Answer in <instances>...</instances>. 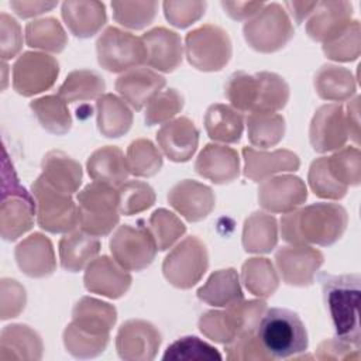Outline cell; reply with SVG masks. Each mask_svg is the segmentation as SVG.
Here are the masks:
<instances>
[{"instance_id":"cell-1","label":"cell","mask_w":361,"mask_h":361,"mask_svg":"<svg viewBox=\"0 0 361 361\" xmlns=\"http://www.w3.org/2000/svg\"><path fill=\"white\" fill-rule=\"evenodd\" d=\"M347 223L348 216L343 206L314 203L285 213L281 219V234L292 245H331L343 235Z\"/></svg>"},{"instance_id":"cell-2","label":"cell","mask_w":361,"mask_h":361,"mask_svg":"<svg viewBox=\"0 0 361 361\" xmlns=\"http://www.w3.org/2000/svg\"><path fill=\"white\" fill-rule=\"evenodd\" d=\"M224 94L238 111L276 113L289 100V86L283 78L272 72L248 75L238 71L228 78Z\"/></svg>"},{"instance_id":"cell-3","label":"cell","mask_w":361,"mask_h":361,"mask_svg":"<svg viewBox=\"0 0 361 361\" xmlns=\"http://www.w3.org/2000/svg\"><path fill=\"white\" fill-rule=\"evenodd\" d=\"M326 307L330 313L336 337L354 347H361L360 330V275H319Z\"/></svg>"},{"instance_id":"cell-4","label":"cell","mask_w":361,"mask_h":361,"mask_svg":"<svg viewBox=\"0 0 361 361\" xmlns=\"http://www.w3.org/2000/svg\"><path fill=\"white\" fill-rule=\"evenodd\" d=\"M257 336L272 360L296 357L309 345L303 322L295 312L283 307H271L264 312Z\"/></svg>"},{"instance_id":"cell-5","label":"cell","mask_w":361,"mask_h":361,"mask_svg":"<svg viewBox=\"0 0 361 361\" xmlns=\"http://www.w3.org/2000/svg\"><path fill=\"white\" fill-rule=\"evenodd\" d=\"M78 226L94 235H107L120 220L118 189L102 182H92L78 193Z\"/></svg>"},{"instance_id":"cell-6","label":"cell","mask_w":361,"mask_h":361,"mask_svg":"<svg viewBox=\"0 0 361 361\" xmlns=\"http://www.w3.org/2000/svg\"><path fill=\"white\" fill-rule=\"evenodd\" d=\"M267 310L264 300H241L226 310H210L199 319V330L210 340L221 344L230 343L243 331L257 330Z\"/></svg>"},{"instance_id":"cell-7","label":"cell","mask_w":361,"mask_h":361,"mask_svg":"<svg viewBox=\"0 0 361 361\" xmlns=\"http://www.w3.org/2000/svg\"><path fill=\"white\" fill-rule=\"evenodd\" d=\"M38 226L52 234L71 233L78 227V206L71 195L47 183L39 175L31 185Z\"/></svg>"},{"instance_id":"cell-8","label":"cell","mask_w":361,"mask_h":361,"mask_svg":"<svg viewBox=\"0 0 361 361\" xmlns=\"http://www.w3.org/2000/svg\"><path fill=\"white\" fill-rule=\"evenodd\" d=\"M99 65L113 73L140 68L147 62V49L140 37L117 27H107L96 41Z\"/></svg>"},{"instance_id":"cell-9","label":"cell","mask_w":361,"mask_h":361,"mask_svg":"<svg viewBox=\"0 0 361 361\" xmlns=\"http://www.w3.org/2000/svg\"><path fill=\"white\" fill-rule=\"evenodd\" d=\"M185 51L193 68L203 72H217L231 58V41L223 28L204 24L186 34Z\"/></svg>"},{"instance_id":"cell-10","label":"cell","mask_w":361,"mask_h":361,"mask_svg":"<svg viewBox=\"0 0 361 361\" xmlns=\"http://www.w3.org/2000/svg\"><path fill=\"white\" fill-rule=\"evenodd\" d=\"M243 32L247 44L264 54L283 48L295 34L288 14L276 3L264 6L244 24Z\"/></svg>"},{"instance_id":"cell-11","label":"cell","mask_w":361,"mask_h":361,"mask_svg":"<svg viewBox=\"0 0 361 361\" xmlns=\"http://www.w3.org/2000/svg\"><path fill=\"white\" fill-rule=\"evenodd\" d=\"M209 267L206 245L195 235L186 237L164 259L165 279L179 289L196 285Z\"/></svg>"},{"instance_id":"cell-12","label":"cell","mask_w":361,"mask_h":361,"mask_svg":"<svg viewBox=\"0 0 361 361\" xmlns=\"http://www.w3.org/2000/svg\"><path fill=\"white\" fill-rule=\"evenodd\" d=\"M110 251L114 261L127 271H142L149 267L158 247L147 224L133 227L118 226L110 238Z\"/></svg>"},{"instance_id":"cell-13","label":"cell","mask_w":361,"mask_h":361,"mask_svg":"<svg viewBox=\"0 0 361 361\" xmlns=\"http://www.w3.org/2000/svg\"><path fill=\"white\" fill-rule=\"evenodd\" d=\"M59 73L58 61L42 52H24L13 65V87L25 97L49 89Z\"/></svg>"},{"instance_id":"cell-14","label":"cell","mask_w":361,"mask_h":361,"mask_svg":"<svg viewBox=\"0 0 361 361\" xmlns=\"http://www.w3.org/2000/svg\"><path fill=\"white\" fill-rule=\"evenodd\" d=\"M309 140L316 152L324 154L344 147L348 140L345 111L338 103L320 106L309 127Z\"/></svg>"},{"instance_id":"cell-15","label":"cell","mask_w":361,"mask_h":361,"mask_svg":"<svg viewBox=\"0 0 361 361\" xmlns=\"http://www.w3.org/2000/svg\"><path fill=\"white\" fill-rule=\"evenodd\" d=\"M323 259L324 257L319 250L306 244L282 247L275 254V262L283 282L293 286L312 285Z\"/></svg>"},{"instance_id":"cell-16","label":"cell","mask_w":361,"mask_h":361,"mask_svg":"<svg viewBox=\"0 0 361 361\" xmlns=\"http://www.w3.org/2000/svg\"><path fill=\"white\" fill-rule=\"evenodd\" d=\"M161 344V334L145 320H128L121 324L116 337L120 358L127 361H148L155 358Z\"/></svg>"},{"instance_id":"cell-17","label":"cell","mask_w":361,"mask_h":361,"mask_svg":"<svg viewBox=\"0 0 361 361\" xmlns=\"http://www.w3.org/2000/svg\"><path fill=\"white\" fill-rule=\"evenodd\" d=\"M306 197L307 190L303 180L292 175L269 178L258 188V202L271 213H289L299 207Z\"/></svg>"},{"instance_id":"cell-18","label":"cell","mask_w":361,"mask_h":361,"mask_svg":"<svg viewBox=\"0 0 361 361\" xmlns=\"http://www.w3.org/2000/svg\"><path fill=\"white\" fill-rule=\"evenodd\" d=\"M85 288L110 299H117L126 295L131 285V275L107 255L93 259L83 276Z\"/></svg>"},{"instance_id":"cell-19","label":"cell","mask_w":361,"mask_h":361,"mask_svg":"<svg viewBox=\"0 0 361 361\" xmlns=\"http://www.w3.org/2000/svg\"><path fill=\"white\" fill-rule=\"evenodd\" d=\"M158 147L173 162L189 161L199 145V130L188 117H178L162 124L157 131Z\"/></svg>"},{"instance_id":"cell-20","label":"cell","mask_w":361,"mask_h":361,"mask_svg":"<svg viewBox=\"0 0 361 361\" xmlns=\"http://www.w3.org/2000/svg\"><path fill=\"white\" fill-rule=\"evenodd\" d=\"M169 204L188 221L206 219L216 204L213 190L196 180L185 179L178 182L168 192Z\"/></svg>"},{"instance_id":"cell-21","label":"cell","mask_w":361,"mask_h":361,"mask_svg":"<svg viewBox=\"0 0 361 361\" xmlns=\"http://www.w3.org/2000/svg\"><path fill=\"white\" fill-rule=\"evenodd\" d=\"M166 80L149 68H134L121 73L116 80V90L134 110H141L158 94Z\"/></svg>"},{"instance_id":"cell-22","label":"cell","mask_w":361,"mask_h":361,"mask_svg":"<svg viewBox=\"0 0 361 361\" xmlns=\"http://www.w3.org/2000/svg\"><path fill=\"white\" fill-rule=\"evenodd\" d=\"M147 49L145 65L161 72L175 71L183 58L180 37L168 28L157 27L141 37Z\"/></svg>"},{"instance_id":"cell-23","label":"cell","mask_w":361,"mask_h":361,"mask_svg":"<svg viewBox=\"0 0 361 361\" xmlns=\"http://www.w3.org/2000/svg\"><path fill=\"white\" fill-rule=\"evenodd\" d=\"M195 171L216 185L230 183L240 173L238 154L226 145L207 144L196 158Z\"/></svg>"},{"instance_id":"cell-24","label":"cell","mask_w":361,"mask_h":361,"mask_svg":"<svg viewBox=\"0 0 361 361\" xmlns=\"http://www.w3.org/2000/svg\"><path fill=\"white\" fill-rule=\"evenodd\" d=\"M351 14L353 6L348 1H317L306 32L312 39L324 44L348 27Z\"/></svg>"},{"instance_id":"cell-25","label":"cell","mask_w":361,"mask_h":361,"mask_svg":"<svg viewBox=\"0 0 361 361\" xmlns=\"http://www.w3.org/2000/svg\"><path fill=\"white\" fill-rule=\"evenodd\" d=\"M18 268L31 278L51 275L55 268V255L51 241L41 233H34L23 240L14 251Z\"/></svg>"},{"instance_id":"cell-26","label":"cell","mask_w":361,"mask_h":361,"mask_svg":"<svg viewBox=\"0 0 361 361\" xmlns=\"http://www.w3.org/2000/svg\"><path fill=\"white\" fill-rule=\"evenodd\" d=\"M243 158L245 162L244 175L254 182H261L282 171H298L300 166L298 155L288 149L265 152L245 147L243 148Z\"/></svg>"},{"instance_id":"cell-27","label":"cell","mask_w":361,"mask_h":361,"mask_svg":"<svg viewBox=\"0 0 361 361\" xmlns=\"http://www.w3.org/2000/svg\"><path fill=\"white\" fill-rule=\"evenodd\" d=\"M35 214V200L30 193L8 195L3 197L0 207L1 237L7 241L17 240L32 227Z\"/></svg>"},{"instance_id":"cell-28","label":"cell","mask_w":361,"mask_h":361,"mask_svg":"<svg viewBox=\"0 0 361 361\" xmlns=\"http://www.w3.org/2000/svg\"><path fill=\"white\" fill-rule=\"evenodd\" d=\"M86 169L94 182L107 183L114 188L121 186L130 175L127 158L121 149L114 145H106L96 149L89 157Z\"/></svg>"},{"instance_id":"cell-29","label":"cell","mask_w":361,"mask_h":361,"mask_svg":"<svg viewBox=\"0 0 361 361\" xmlns=\"http://www.w3.org/2000/svg\"><path fill=\"white\" fill-rule=\"evenodd\" d=\"M117 320V312L114 306L93 299L82 298L72 310V324L79 330L90 333L93 336L110 337V330Z\"/></svg>"},{"instance_id":"cell-30","label":"cell","mask_w":361,"mask_h":361,"mask_svg":"<svg viewBox=\"0 0 361 361\" xmlns=\"http://www.w3.org/2000/svg\"><path fill=\"white\" fill-rule=\"evenodd\" d=\"M42 179L59 192L72 195L82 183V166L62 151H49L42 158Z\"/></svg>"},{"instance_id":"cell-31","label":"cell","mask_w":361,"mask_h":361,"mask_svg":"<svg viewBox=\"0 0 361 361\" xmlns=\"http://www.w3.org/2000/svg\"><path fill=\"white\" fill-rule=\"evenodd\" d=\"M41 337L25 324H10L1 330L0 360H39Z\"/></svg>"},{"instance_id":"cell-32","label":"cell","mask_w":361,"mask_h":361,"mask_svg":"<svg viewBox=\"0 0 361 361\" xmlns=\"http://www.w3.org/2000/svg\"><path fill=\"white\" fill-rule=\"evenodd\" d=\"M62 18L75 37H93L106 24L104 4L100 1H65Z\"/></svg>"},{"instance_id":"cell-33","label":"cell","mask_w":361,"mask_h":361,"mask_svg":"<svg viewBox=\"0 0 361 361\" xmlns=\"http://www.w3.org/2000/svg\"><path fill=\"white\" fill-rule=\"evenodd\" d=\"M100 251V241L82 230L66 233L59 241L61 267L69 272H79L89 265Z\"/></svg>"},{"instance_id":"cell-34","label":"cell","mask_w":361,"mask_h":361,"mask_svg":"<svg viewBox=\"0 0 361 361\" xmlns=\"http://www.w3.org/2000/svg\"><path fill=\"white\" fill-rule=\"evenodd\" d=\"M204 128L209 138L226 144L238 142L244 131L241 111L227 104H212L204 114Z\"/></svg>"},{"instance_id":"cell-35","label":"cell","mask_w":361,"mask_h":361,"mask_svg":"<svg viewBox=\"0 0 361 361\" xmlns=\"http://www.w3.org/2000/svg\"><path fill=\"white\" fill-rule=\"evenodd\" d=\"M196 295L202 302L220 307H227L244 300L237 271L233 268L213 272L207 282L197 289Z\"/></svg>"},{"instance_id":"cell-36","label":"cell","mask_w":361,"mask_h":361,"mask_svg":"<svg viewBox=\"0 0 361 361\" xmlns=\"http://www.w3.org/2000/svg\"><path fill=\"white\" fill-rule=\"evenodd\" d=\"M97 128L107 138L124 135L133 124V113L127 104L114 94H103L97 99Z\"/></svg>"},{"instance_id":"cell-37","label":"cell","mask_w":361,"mask_h":361,"mask_svg":"<svg viewBox=\"0 0 361 361\" xmlns=\"http://www.w3.org/2000/svg\"><path fill=\"white\" fill-rule=\"evenodd\" d=\"M314 89L323 100L344 102L355 93V80L348 69L327 63L316 72Z\"/></svg>"},{"instance_id":"cell-38","label":"cell","mask_w":361,"mask_h":361,"mask_svg":"<svg viewBox=\"0 0 361 361\" xmlns=\"http://www.w3.org/2000/svg\"><path fill=\"white\" fill-rule=\"evenodd\" d=\"M278 243L276 220L271 214L257 212L244 223L243 247L247 252H269Z\"/></svg>"},{"instance_id":"cell-39","label":"cell","mask_w":361,"mask_h":361,"mask_svg":"<svg viewBox=\"0 0 361 361\" xmlns=\"http://www.w3.org/2000/svg\"><path fill=\"white\" fill-rule=\"evenodd\" d=\"M106 89L104 79L94 71H72L58 89V96L66 103L99 99Z\"/></svg>"},{"instance_id":"cell-40","label":"cell","mask_w":361,"mask_h":361,"mask_svg":"<svg viewBox=\"0 0 361 361\" xmlns=\"http://www.w3.org/2000/svg\"><path fill=\"white\" fill-rule=\"evenodd\" d=\"M38 123L48 133L62 135L72 127V117L68 110L66 102L56 96H44L30 103Z\"/></svg>"},{"instance_id":"cell-41","label":"cell","mask_w":361,"mask_h":361,"mask_svg":"<svg viewBox=\"0 0 361 361\" xmlns=\"http://www.w3.org/2000/svg\"><path fill=\"white\" fill-rule=\"evenodd\" d=\"M248 140L259 148L276 145L285 134V118L276 113H250L245 118Z\"/></svg>"},{"instance_id":"cell-42","label":"cell","mask_w":361,"mask_h":361,"mask_svg":"<svg viewBox=\"0 0 361 361\" xmlns=\"http://www.w3.org/2000/svg\"><path fill=\"white\" fill-rule=\"evenodd\" d=\"M243 282L245 288L258 298L271 296L278 285L279 279L272 262L267 258H250L243 264Z\"/></svg>"},{"instance_id":"cell-43","label":"cell","mask_w":361,"mask_h":361,"mask_svg":"<svg viewBox=\"0 0 361 361\" xmlns=\"http://www.w3.org/2000/svg\"><path fill=\"white\" fill-rule=\"evenodd\" d=\"M25 41L31 48H39L49 52H61L66 42V34L56 18L34 20L25 27Z\"/></svg>"},{"instance_id":"cell-44","label":"cell","mask_w":361,"mask_h":361,"mask_svg":"<svg viewBox=\"0 0 361 361\" xmlns=\"http://www.w3.org/2000/svg\"><path fill=\"white\" fill-rule=\"evenodd\" d=\"M221 354L209 343L196 336H185L173 341L165 350L164 361H220Z\"/></svg>"},{"instance_id":"cell-45","label":"cell","mask_w":361,"mask_h":361,"mask_svg":"<svg viewBox=\"0 0 361 361\" xmlns=\"http://www.w3.org/2000/svg\"><path fill=\"white\" fill-rule=\"evenodd\" d=\"M127 164L130 173L135 176H152L162 166V155L158 148L145 138L133 141L127 148Z\"/></svg>"},{"instance_id":"cell-46","label":"cell","mask_w":361,"mask_h":361,"mask_svg":"<svg viewBox=\"0 0 361 361\" xmlns=\"http://www.w3.org/2000/svg\"><path fill=\"white\" fill-rule=\"evenodd\" d=\"M113 18L130 30H141L152 23L157 14V1H111Z\"/></svg>"},{"instance_id":"cell-47","label":"cell","mask_w":361,"mask_h":361,"mask_svg":"<svg viewBox=\"0 0 361 361\" xmlns=\"http://www.w3.org/2000/svg\"><path fill=\"white\" fill-rule=\"evenodd\" d=\"M307 180L313 193L323 199H343L348 189V186L340 183L330 172L327 157H320L310 164Z\"/></svg>"},{"instance_id":"cell-48","label":"cell","mask_w":361,"mask_h":361,"mask_svg":"<svg viewBox=\"0 0 361 361\" xmlns=\"http://www.w3.org/2000/svg\"><path fill=\"white\" fill-rule=\"evenodd\" d=\"M107 336H93L83 330H79L69 323L63 331V344L69 354L76 358H93L102 354L107 344Z\"/></svg>"},{"instance_id":"cell-49","label":"cell","mask_w":361,"mask_h":361,"mask_svg":"<svg viewBox=\"0 0 361 361\" xmlns=\"http://www.w3.org/2000/svg\"><path fill=\"white\" fill-rule=\"evenodd\" d=\"M148 230L152 234L159 251L168 250L186 231L185 224L165 209L155 210L148 220Z\"/></svg>"},{"instance_id":"cell-50","label":"cell","mask_w":361,"mask_h":361,"mask_svg":"<svg viewBox=\"0 0 361 361\" xmlns=\"http://www.w3.org/2000/svg\"><path fill=\"white\" fill-rule=\"evenodd\" d=\"M155 202L154 189L141 180H128L118 186L120 214L133 216L149 209Z\"/></svg>"},{"instance_id":"cell-51","label":"cell","mask_w":361,"mask_h":361,"mask_svg":"<svg viewBox=\"0 0 361 361\" xmlns=\"http://www.w3.org/2000/svg\"><path fill=\"white\" fill-rule=\"evenodd\" d=\"M360 149L357 147L340 148L331 157H327V164L333 176L345 186H357L361 182Z\"/></svg>"},{"instance_id":"cell-52","label":"cell","mask_w":361,"mask_h":361,"mask_svg":"<svg viewBox=\"0 0 361 361\" xmlns=\"http://www.w3.org/2000/svg\"><path fill=\"white\" fill-rule=\"evenodd\" d=\"M183 107V97L176 89L161 90L147 104L145 109V124L155 126L164 124L172 120Z\"/></svg>"},{"instance_id":"cell-53","label":"cell","mask_w":361,"mask_h":361,"mask_svg":"<svg viewBox=\"0 0 361 361\" xmlns=\"http://www.w3.org/2000/svg\"><path fill=\"white\" fill-rule=\"evenodd\" d=\"M327 58L341 62L354 61L360 55V23L351 21L348 27L334 38L323 44Z\"/></svg>"},{"instance_id":"cell-54","label":"cell","mask_w":361,"mask_h":361,"mask_svg":"<svg viewBox=\"0 0 361 361\" xmlns=\"http://www.w3.org/2000/svg\"><path fill=\"white\" fill-rule=\"evenodd\" d=\"M224 345L227 360H272V357L262 347L257 336V330L243 331Z\"/></svg>"},{"instance_id":"cell-55","label":"cell","mask_w":361,"mask_h":361,"mask_svg":"<svg viewBox=\"0 0 361 361\" xmlns=\"http://www.w3.org/2000/svg\"><path fill=\"white\" fill-rule=\"evenodd\" d=\"M206 10V1H165L164 11L166 20L178 27L185 28L199 20Z\"/></svg>"},{"instance_id":"cell-56","label":"cell","mask_w":361,"mask_h":361,"mask_svg":"<svg viewBox=\"0 0 361 361\" xmlns=\"http://www.w3.org/2000/svg\"><path fill=\"white\" fill-rule=\"evenodd\" d=\"M0 27H1V47L0 55L1 59L14 58L23 47V35L18 23L6 13L0 14Z\"/></svg>"},{"instance_id":"cell-57","label":"cell","mask_w":361,"mask_h":361,"mask_svg":"<svg viewBox=\"0 0 361 361\" xmlns=\"http://www.w3.org/2000/svg\"><path fill=\"white\" fill-rule=\"evenodd\" d=\"M319 360H360V348L337 337L324 340L316 351Z\"/></svg>"},{"instance_id":"cell-58","label":"cell","mask_w":361,"mask_h":361,"mask_svg":"<svg viewBox=\"0 0 361 361\" xmlns=\"http://www.w3.org/2000/svg\"><path fill=\"white\" fill-rule=\"evenodd\" d=\"M11 295L1 290V319L17 317L25 306V289L14 279H7Z\"/></svg>"},{"instance_id":"cell-59","label":"cell","mask_w":361,"mask_h":361,"mask_svg":"<svg viewBox=\"0 0 361 361\" xmlns=\"http://www.w3.org/2000/svg\"><path fill=\"white\" fill-rule=\"evenodd\" d=\"M264 6L262 1H221V7L233 20H244L255 16Z\"/></svg>"},{"instance_id":"cell-60","label":"cell","mask_w":361,"mask_h":361,"mask_svg":"<svg viewBox=\"0 0 361 361\" xmlns=\"http://www.w3.org/2000/svg\"><path fill=\"white\" fill-rule=\"evenodd\" d=\"M58 3L52 1H10V7L21 17V18H28L34 17L38 14H42L48 10H52L56 7Z\"/></svg>"},{"instance_id":"cell-61","label":"cell","mask_w":361,"mask_h":361,"mask_svg":"<svg viewBox=\"0 0 361 361\" xmlns=\"http://www.w3.org/2000/svg\"><path fill=\"white\" fill-rule=\"evenodd\" d=\"M358 102L360 97L355 96L348 104H347V113H345V120H347V127H348V137L353 138V141L358 145L360 140V120H358Z\"/></svg>"},{"instance_id":"cell-62","label":"cell","mask_w":361,"mask_h":361,"mask_svg":"<svg viewBox=\"0 0 361 361\" xmlns=\"http://www.w3.org/2000/svg\"><path fill=\"white\" fill-rule=\"evenodd\" d=\"M285 6L289 8L296 24H300L310 13H313L317 1H286Z\"/></svg>"}]
</instances>
